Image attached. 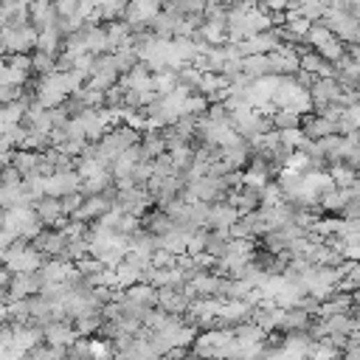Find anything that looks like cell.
Here are the masks:
<instances>
[{"label": "cell", "mask_w": 360, "mask_h": 360, "mask_svg": "<svg viewBox=\"0 0 360 360\" xmlns=\"http://www.w3.org/2000/svg\"><path fill=\"white\" fill-rule=\"evenodd\" d=\"M59 200H62V214H65V217H73V214L82 208L85 194H82V192H71V194H65V197H59Z\"/></svg>", "instance_id": "4fadbf2b"}, {"label": "cell", "mask_w": 360, "mask_h": 360, "mask_svg": "<svg viewBox=\"0 0 360 360\" xmlns=\"http://www.w3.org/2000/svg\"><path fill=\"white\" fill-rule=\"evenodd\" d=\"M57 57H59V54H48V51L34 48V51H31V68H34V73H37V76L54 73V71H57Z\"/></svg>", "instance_id": "7c38bea8"}, {"label": "cell", "mask_w": 360, "mask_h": 360, "mask_svg": "<svg viewBox=\"0 0 360 360\" xmlns=\"http://www.w3.org/2000/svg\"><path fill=\"white\" fill-rule=\"evenodd\" d=\"M271 124H273V130H298L301 115L290 107H276L271 115Z\"/></svg>", "instance_id": "30bf717a"}, {"label": "cell", "mask_w": 360, "mask_h": 360, "mask_svg": "<svg viewBox=\"0 0 360 360\" xmlns=\"http://www.w3.org/2000/svg\"><path fill=\"white\" fill-rule=\"evenodd\" d=\"M340 96H343V85L335 76H315V82L310 87V99H312L315 110H324L326 104L338 101Z\"/></svg>", "instance_id": "7a4b0ae2"}, {"label": "cell", "mask_w": 360, "mask_h": 360, "mask_svg": "<svg viewBox=\"0 0 360 360\" xmlns=\"http://www.w3.org/2000/svg\"><path fill=\"white\" fill-rule=\"evenodd\" d=\"M12 304V293H9V287H0V310H6Z\"/></svg>", "instance_id": "9a60e30c"}, {"label": "cell", "mask_w": 360, "mask_h": 360, "mask_svg": "<svg viewBox=\"0 0 360 360\" xmlns=\"http://www.w3.org/2000/svg\"><path fill=\"white\" fill-rule=\"evenodd\" d=\"M141 150H144V155L152 161V158H158V155H164L166 152V141H164V133L161 130H150V133H144L141 136Z\"/></svg>", "instance_id": "8fae6325"}, {"label": "cell", "mask_w": 360, "mask_h": 360, "mask_svg": "<svg viewBox=\"0 0 360 360\" xmlns=\"http://www.w3.org/2000/svg\"><path fill=\"white\" fill-rule=\"evenodd\" d=\"M298 68L307 71V73H312V76H332V65H329L315 48L298 57Z\"/></svg>", "instance_id": "52a82bcc"}, {"label": "cell", "mask_w": 360, "mask_h": 360, "mask_svg": "<svg viewBox=\"0 0 360 360\" xmlns=\"http://www.w3.org/2000/svg\"><path fill=\"white\" fill-rule=\"evenodd\" d=\"M243 71H245V76H251V79L271 76L268 54H251V57H243Z\"/></svg>", "instance_id": "9c48e42d"}, {"label": "cell", "mask_w": 360, "mask_h": 360, "mask_svg": "<svg viewBox=\"0 0 360 360\" xmlns=\"http://www.w3.org/2000/svg\"><path fill=\"white\" fill-rule=\"evenodd\" d=\"M79 186H82V175L76 169L54 172L51 178H45V194H54V197H65L71 192H79Z\"/></svg>", "instance_id": "3957f363"}, {"label": "cell", "mask_w": 360, "mask_h": 360, "mask_svg": "<svg viewBox=\"0 0 360 360\" xmlns=\"http://www.w3.org/2000/svg\"><path fill=\"white\" fill-rule=\"evenodd\" d=\"M20 183H23V175L12 164H6L3 172H0V186H20Z\"/></svg>", "instance_id": "5bb4252c"}, {"label": "cell", "mask_w": 360, "mask_h": 360, "mask_svg": "<svg viewBox=\"0 0 360 360\" xmlns=\"http://www.w3.org/2000/svg\"><path fill=\"white\" fill-rule=\"evenodd\" d=\"M321 23H324L338 40H343V43H349V45H354L357 34H360V20L352 17V15H346V12H340L338 6H329V9L324 12Z\"/></svg>", "instance_id": "6da1fadb"}, {"label": "cell", "mask_w": 360, "mask_h": 360, "mask_svg": "<svg viewBox=\"0 0 360 360\" xmlns=\"http://www.w3.org/2000/svg\"><path fill=\"white\" fill-rule=\"evenodd\" d=\"M34 211H37V217H40V222H43L45 228H59L62 219H65V214H62V200L54 197V194H43V197L34 203Z\"/></svg>", "instance_id": "277c9868"}, {"label": "cell", "mask_w": 360, "mask_h": 360, "mask_svg": "<svg viewBox=\"0 0 360 360\" xmlns=\"http://www.w3.org/2000/svg\"><path fill=\"white\" fill-rule=\"evenodd\" d=\"M29 12H31V26H34L37 34H43L45 29H51L57 23V17H59L54 0H31Z\"/></svg>", "instance_id": "5b68a950"}, {"label": "cell", "mask_w": 360, "mask_h": 360, "mask_svg": "<svg viewBox=\"0 0 360 360\" xmlns=\"http://www.w3.org/2000/svg\"><path fill=\"white\" fill-rule=\"evenodd\" d=\"M141 228L161 239V236H166V233L175 231V219L164 208H150L147 214H141Z\"/></svg>", "instance_id": "8992f818"}, {"label": "cell", "mask_w": 360, "mask_h": 360, "mask_svg": "<svg viewBox=\"0 0 360 360\" xmlns=\"http://www.w3.org/2000/svg\"><path fill=\"white\" fill-rule=\"evenodd\" d=\"M23 178H29V175H37V164H40V152H34V150H15L12 152V161H9Z\"/></svg>", "instance_id": "ba28073f"}]
</instances>
